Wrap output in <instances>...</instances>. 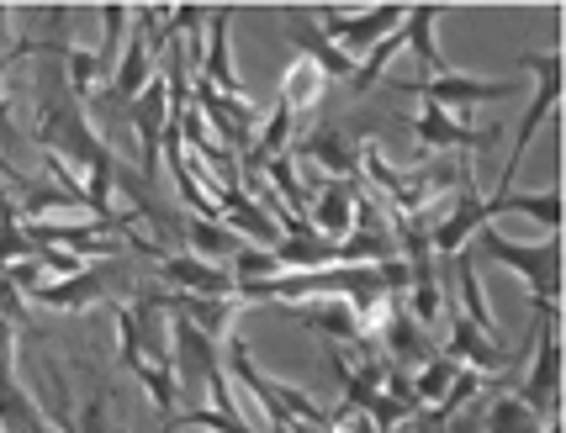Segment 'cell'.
Wrapping results in <instances>:
<instances>
[{"instance_id": "obj_1", "label": "cell", "mask_w": 566, "mask_h": 433, "mask_svg": "<svg viewBox=\"0 0 566 433\" xmlns=\"http://www.w3.org/2000/svg\"><path fill=\"white\" fill-rule=\"evenodd\" d=\"M38 144H43V165L49 175L74 191L91 216H112V186H117V154L101 144V133L85 122V101L64 91L49 112H38Z\"/></svg>"}, {"instance_id": "obj_2", "label": "cell", "mask_w": 566, "mask_h": 433, "mask_svg": "<svg viewBox=\"0 0 566 433\" xmlns=\"http://www.w3.org/2000/svg\"><path fill=\"white\" fill-rule=\"evenodd\" d=\"M117 344H123V365L133 381L148 391V402L175 418L180 397H175V313L170 291H144L133 307L117 313Z\"/></svg>"}, {"instance_id": "obj_3", "label": "cell", "mask_w": 566, "mask_h": 433, "mask_svg": "<svg viewBox=\"0 0 566 433\" xmlns=\"http://www.w3.org/2000/svg\"><path fill=\"white\" fill-rule=\"evenodd\" d=\"M175 397H180V412L212 408L222 418H249L239 408V397H233L222 344L212 334H201L197 323H186V317H175Z\"/></svg>"}, {"instance_id": "obj_4", "label": "cell", "mask_w": 566, "mask_h": 433, "mask_svg": "<svg viewBox=\"0 0 566 433\" xmlns=\"http://www.w3.org/2000/svg\"><path fill=\"white\" fill-rule=\"evenodd\" d=\"M222 365H228V381H239L244 391H254V408H260V423H265V433H286L292 423L328 429V408H318L313 397H302L296 386L265 376L260 365L249 360V344L239 334L222 338Z\"/></svg>"}, {"instance_id": "obj_5", "label": "cell", "mask_w": 566, "mask_h": 433, "mask_svg": "<svg viewBox=\"0 0 566 433\" xmlns=\"http://www.w3.org/2000/svg\"><path fill=\"white\" fill-rule=\"evenodd\" d=\"M476 249H482L493 265L514 270L518 281L530 286V302H535L541 313H551V307L562 302V233H545L541 243H514V239H503L493 222H482V228H476Z\"/></svg>"}, {"instance_id": "obj_6", "label": "cell", "mask_w": 566, "mask_h": 433, "mask_svg": "<svg viewBox=\"0 0 566 433\" xmlns=\"http://www.w3.org/2000/svg\"><path fill=\"white\" fill-rule=\"evenodd\" d=\"M514 64L535 74V91H530V106H524V117H518L514 148H509V165H503V186L518 175V159H524V148L535 144L541 122L556 117V106H562V53H518Z\"/></svg>"}, {"instance_id": "obj_7", "label": "cell", "mask_w": 566, "mask_h": 433, "mask_svg": "<svg viewBox=\"0 0 566 433\" xmlns=\"http://www.w3.org/2000/svg\"><path fill=\"white\" fill-rule=\"evenodd\" d=\"M408 22V6H370V11H360V17H345L339 6H318V32L334 43L339 53H349L355 64L366 59L381 38H392L397 27Z\"/></svg>"}, {"instance_id": "obj_8", "label": "cell", "mask_w": 566, "mask_h": 433, "mask_svg": "<svg viewBox=\"0 0 566 433\" xmlns=\"http://www.w3.org/2000/svg\"><path fill=\"white\" fill-rule=\"evenodd\" d=\"M392 91H402V96H423L429 106H440V112H450V117H467L471 106H482V101L518 96L514 80H482V74H461V70H444V74H434V80H402V85H392Z\"/></svg>"}, {"instance_id": "obj_9", "label": "cell", "mask_w": 566, "mask_h": 433, "mask_svg": "<svg viewBox=\"0 0 566 433\" xmlns=\"http://www.w3.org/2000/svg\"><path fill=\"white\" fill-rule=\"evenodd\" d=\"M123 112L133 122V133H138V165L154 180L159 175V148H165V127H170V80L154 74L144 85V96H133Z\"/></svg>"}, {"instance_id": "obj_10", "label": "cell", "mask_w": 566, "mask_h": 433, "mask_svg": "<svg viewBox=\"0 0 566 433\" xmlns=\"http://www.w3.org/2000/svg\"><path fill=\"white\" fill-rule=\"evenodd\" d=\"M518 397L541 418L562 412V334H556V317H551V328H545V317L535 323V360H530V376L518 381Z\"/></svg>"}, {"instance_id": "obj_11", "label": "cell", "mask_w": 566, "mask_h": 433, "mask_svg": "<svg viewBox=\"0 0 566 433\" xmlns=\"http://www.w3.org/2000/svg\"><path fill=\"white\" fill-rule=\"evenodd\" d=\"M112 291V260H96V265L74 270V275H59V281H43L27 302L32 307H59V313H85V307H101Z\"/></svg>"}, {"instance_id": "obj_12", "label": "cell", "mask_w": 566, "mask_h": 433, "mask_svg": "<svg viewBox=\"0 0 566 433\" xmlns=\"http://www.w3.org/2000/svg\"><path fill=\"white\" fill-rule=\"evenodd\" d=\"M286 154H292V159H313L328 180H360V154H366V144H355L339 127H318L313 138L292 144Z\"/></svg>"}, {"instance_id": "obj_13", "label": "cell", "mask_w": 566, "mask_h": 433, "mask_svg": "<svg viewBox=\"0 0 566 433\" xmlns=\"http://www.w3.org/2000/svg\"><path fill=\"white\" fill-rule=\"evenodd\" d=\"M159 275L170 281V291H186V296H239V275L197 254H165Z\"/></svg>"}, {"instance_id": "obj_14", "label": "cell", "mask_w": 566, "mask_h": 433, "mask_svg": "<svg viewBox=\"0 0 566 433\" xmlns=\"http://www.w3.org/2000/svg\"><path fill=\"white\" fill-rule=\"evenodd\" d=\"M482 222H488V201H482L476 180H471V186H461V196H455L450 216H444V222H434L423 239H429V249H434V254L455 260V254H461V249L476 239V228H482Z\"/></svg>"}, {"instance_id": "obj_15", "label": "cell", "mask_w": 566, "mask_h": 433, "mask_svg": "<svg viewBox=\"0 0 566 433\" xmlns=\"http://www.w3.org/2000/svg\"><path fill=\"white\" fill-rule=\"evenodd\" d=\"M413 138L423 148H493L503 133L497 127H471L467 117H450V112L423 101V112L413 117Z\"/></svg>"}, {"instance_id": "obj_16", "label": "cell", "mask_w": 566, "mask_h": 433, "mask_svg": "<svg viewBox=\"0 0 566 433\" xmlns=\"http://www.w3.org/2000/svg\"><path fill=\"white\" fill-rule=\"evenodd\" d=\"M440 355H450L455 365H467V370H476V376H503V370H514V355L497 344V338H488L482 328H471L467 317H455V328H450V344H444Z\"/></svg>"}, {"instance_id": "obj_17", "label": "cell", "mask_w": 566, "mask_h": 433, "mask_svg": "<svg viewBox=\"0 0 566 433\" xmlns=\"http://www.w3.org/2000/svg\"><path fill=\"white\" fill-rule=\"evenodd\" d=\"M355 212H360V180H328L318 201L307 207V222L318 239H349L355 233Z\"/></svg>"}, {"instance_id": "obj_18", "label": "cell", "mask_w": 566, "mask_h": 433, "mask_svg": "<svg viewBox=\"0 0 566 433\" xmlns=\"http://www.w3.org/2000/svg\"><path fill=\"white\" fill-rule=\"evenodd\" d=\"M228 27H233V11H228V6L207 11V43H201V70H207V74H197V80H207L218 96L244 101V85H239L233 59H228Z\"/></svg>"}, {"instance_id": "obj_19", "label": "cell", "mask_w": 566, "mask_h": 433, "mask_svg": "<svg viewBox=\"0 0 566 433\" xmlns=\"http://www.w3.org/2000/svg\"><path fill=\"white\" fill-rule=\"evenodd\" d=\"M154 80V43H148V27L133 22V38H127L123 59H117V74L106 85V96H117L127 106L133 96H144V85Z\"/></svg>"}, {"instance_id": "obj_20", "label": "cell", "mask_w": 566, "mask_h": 433, "mask_svg": "<svg viewBox=\"0 0 566 433\" xmlns=\"http://www.w3.org/2000/svg\"><path fill=\"white\" fill-rule=\"evenodd\" d=\"M488 201V222L503 212H518L530 222H541L545 233H562V191H497V196H482Z\"/></svg>"}, {"instance_id": "obj_21", "label": "cell", "mask_w": 566, "mask_h": 433, "mask_svg": "<svg viewBox=\"0 0 566 433\" xmlns=\"http://www.w3.org/2000/svg\"><path fill=\"white\" fill-rule=\"evenodd\" d=\"M296 313V323L302 328H313V334H323V338H345V344H360V317H355V307L349 302H339V296H323V302H296L292 307Z\"/></svg>"}, {"instance_id": "obj_22", "label": "cell", "mask_w": 566, "mask_h": 433, "mask_svg": "<svg viewBox=\"0 0 566 433\" xmlns=\"http://www.w3.org/2000/svg\"><path fill=\"white\" fill-rule=\"evenodd\" d=\"M286 38L302 49V59H313V64H318L323 80H345V85L355 80V59L334 49V43H328L313 22H296V17H286Z\"/></svg>"}, {"instance_id": "obj_23", "label": "cell", "mask_w": 566, "mask_h": 433, "mask_svg": "<svg viewBox=\"0 0 566 433\" xmlns=\"http://www.w3.org/2000/svg\"><path fill=\"white\" fill-rule=\"evenodd\" d=\"M444 6H408V22H402V38H408V49H413V59L423 64V80H434V74H444L450 64H444V53L434 49V22H440Z\"/></svg>"}, {"instance_id": "obj_24", "label": "cell", "mask_w": 566, "mask_h": 433, "mask_svg": "<svg viewBox=\"0 0 566 433\" xmlns=\"http://www.w3.org/2000/svg\"><path fill=\"white\" fill-rule=\"evenodd\" d=\"M186 243H191L197 260H212V265H233V260L249 249L233 228H222V222H197V216L186 222Z\"/></svg>"}, {"instance_id": "obj_25", "label": "cell", "mask_w": 566, "mask_h": 433, "mask_svg": "<svg viewBox=\"0 0 566 433\" xmlns=\"http://www.w3.org/2000/svg\"><path fill=\"white\" fill-rule=\"evenodd\" d=\"M17 212H22V222H49V216H59V212L91 216V207H85L74 191H64V186H32V191L17 201Z\"/></svg>"}, {"instance_id": "obj_26", "label": "cell", "mask_w": 566, "mask_h": 433, "mask_svg": "<svg viewBox=\"0 0 566 433\" xmlns=\"http://www.w3.org/2000/svg\"><path fill=\"white\" fill-rule=\"evenodd\" d=\"M455 275H461V296H467V323L471 328H482L488 338H497V323L493 313H488V291H482V275H476V265H471V249H461L455 254Z\"/></svg>"}, {"instance_id": "obj_27", "label": "cell", "mask_w": 566, "mask_h": 433, "mask_svg": "<svg viewBox=\"0 0 566 433\" xmlns=\"http://www.w3.org/2000/svg\"><path fill=\"white\" fill-rule=\"evenodd\" d=\"M32 254H38V249H32V239H27L17 201L0 196V275H6L11 265H22V260H32Z\"/></svg>"}, {"instance_id": "obj_28", "label": "cell", "mask_w": 566, "mask_h": 433, "mask_svg": "<svg viewBox=\"0 0 566 433\" xmlns=\"http://www.w3.org/2000/svg\"><path fill=\"white\" fill-rule=\"evenodd\" d=\"M545 418L518 391H509V397H497L493 408H488V433H541Z\"/></svg>"}, {"instance_id": "obj_29", "label": "cell", "mask_w": 566, "mask_h": 433, "mask_svg": "<svg viewBox=\"0 0 566 433\" xmlns=\"http://www.w3.org/2000/svg\"><path fill=\"white\" fill-rule=\"evenodd\" d=\"M455 370H461V365L450 360V355H429V360H423L419 370L408 376V381H413V402H419V412H423V408H434V402H440L444 391H450V381H455Z\"/></svg>"}, {"instance_id": "obj_30", "label": "cell", "mask_w": 566, "mask_h": 433, "mask_svg": "<svg viewBox=\"0 0 566 433\" xmlns=\"http://www.w3.org/2000/svg\"><path fill=\"white\" fill-rule=\"evenodd\" d=\"M318 96H323V70L313 59H296L292 70H286V80H281V101L292 106V117H296V112L318 106Z\"/></svg>"}, {"instance_id": "obj_31", "label": "cell", "mask_w": 566, "mask_h": 433, "mask_svg": "<svg viewBox=\"0 0 566 433\" xmlns=\"http://www.w3.org/2000/svg\"><path fill=\"white\" fill-rule=\"evenodd\" d=\"M402 49H408V38H402V27H397L392 38H381V43H376V49H370L366 59L355 64V80H349V91H355V96L376 91V85H381V70H387V64H392Z\"/></svg>"}, {"instance_id": "obj_32", "label": "cell", "mask_w": 566, "mask_h": 433, "mask_svg": "<svg viewBox=\"0 0 566 433\" xmlns=\"http://www.w3.org/2000/svg\"><path fill=\"white\" fill-rule=\"evenodd\" d=\"M123 27H127V6H101V53H96V70H101V80H106V85H112L117 59H123Z\"/></svg>"}, {"instance_id": "obj_33", "label": "cell", "mask_w": 566, "mask_h": 433, "mask_svg": "<svg viewBox=\"0 0 566 433\" xmlns=\"http://www.w3.org/2000/svg\"><path fill=\"white\" fill-rule=\"evenodd\" d=\"M53 433H117L112 429V408H106V397H91V402L80 408V418H70V412L59 408L53 412Z\"/></svg>"}, {"instance_id": "obj_34", "label": "cell", "mask_w": 566, "mask_h": 433, "mask_svg": "<svg viewBox=\"0 0 566 433\" xmlns=\"http://www.w3.org/2000/svg\"><path fill=\"white\" fill-rule=\"evenodd\" d=\"M482 381H488V376H476V370H467V365H461V370H455V381H450V391L434 402V418H440V423H450V418H455V412H461L471 397L482 391Z\"/></svg>"}, {"instance_id": "obj_35", "label": "cell", "mask_w": 566, "mask_h": 433, "mask_svg": "<svg viewBox=\"0 0 566 433\" xmlns=\"http://www.w3.org/2000/svg\"><path fill=\"white\" fill-rule=\"evenodd\" d=\"M22 302H27L22 291L11 286V281H6V275H0V313H6V323H11V328H17V334H22L27 323H32V313H27Z\"/></svg>"}, {"instance_id": "obj_36", "label": "cell", "mask_w": 566, "mask_h": 433, "mask_svg": "<svg viewBox=\"0 0 566 433\" xmlns=\"http://www.w3.org/2000/svg\"><path fill=\"white\" fill-rule=\"evenodd\" d=\"M17 53H0V138L11 144L17 138V127H11V106H6V64H11Z\"/></svg>"}, {"instance_id": "obj_37", "label": "cell", "mask_w": 566, "mask_h": 433, "mask_svg": "<svg viewBox=\"0 0 566 433\" xmlns=\"http://www.w3.org/2000/svg\"><path fill=\"white\" fill-rule=\"evenodd\" d=\"M6 22H11V11H6V6H0V43H6Z\"/></svg>"}, {"instance_id": "obj_38", "label": "cell", "mask_w": 566, "mask_h": 433, "mask_svg": "<svg viewBox=\"0 0 566 433\" xmlns=\"http://www.w3.org/2000/svg\"><path fill=\"white\" fill-rule=\"evenodd\" d=\"M159 433H180V429H170V423H165V429H159Z\"/></svg>"}]
</instances>
